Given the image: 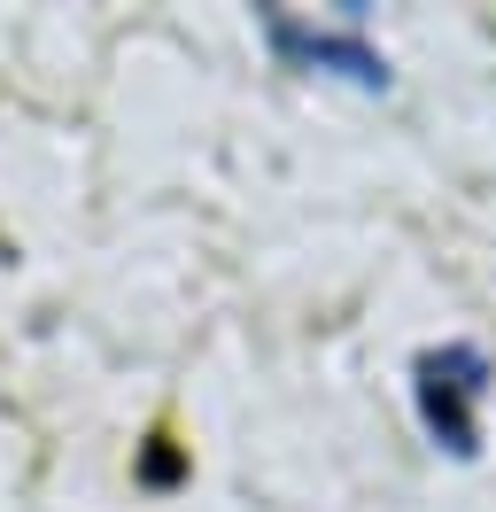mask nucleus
I'll return each instance as SVG.
<instances>
[{
	"instance_id": "f257e3e1",
	"label": "nucleus",
	"mask_w": 496,
	"mask_h": 512,
	"mask_svg": "<svg viewBox=\"0 0 496 512\" xmlns=\"http://www.w3.org/2000/svg\"><path fill=\"white\" fill-rule=\"evenodd\" d=\"M411 396H419V419H427V435L450 458H473L481 450V396H489V357L473 350V342H442L411 365Z\"/></svg>"
},
{
	"instance_id": "f03ea898",
	"label": "nucleus",
	"mask_w": 496,
	"mask_h": 512,
	"mask_svg": "<svg viewBox=\"0 0 496 512\" xmlns=\"http://www.w3.org/2000/svg\"><path fill=\"white\" fill-rule=\"evenodd\" d=\"M256 32H264V47H272L287 70H341V78H357V86H388V55L365 47V8H341L334 32L303 24L295 8H264Z\"/></svg>"
}]
</instances>
